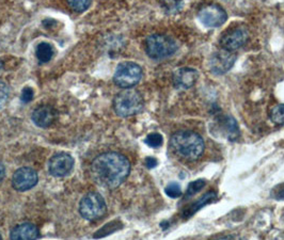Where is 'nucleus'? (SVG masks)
Returning <instances> with one entry per match:
<instances>
[{
	"label": "nucleus",
	"instance_id": "f257e3e1",
	"mask_svg": "<svg viewBox=\"0 0 284 240\" xmlns=\"http://www.w3.org/2000/svg\"><path fill=\"white\" fill-rule=\"evenodd\" d=\"M92 180L101 187L115 189L128 177L130 164L128 159L117 152L97 156L91 164Z\"/></svg>",
	"mask_w": 284,
	"mask_h": 240
},
{
	"label": "nucleus",
	"instance_id": "f03ea898",
	"mask_svg": "<svg viewBox=\"0 0 284 240\" xmlns=\"http://www.w3.org/2000/svg\"><path fill=\"white\" fill-rule=\"evenodd\" d=\"M170 147L176 156L192 162L203 155L205 144H204L202 137L197 132L181 130L175 132L171 137Z\"/></svg>",
	"mask_w": 284,
	"mask_h": 240
},
{
	"label": "nucleus",
	"instance_id": "7ed1b4c3",
	"mask_svg": "<svg viewBox=\"0 0 284 240\" xmlns=\"http://www.w3.org/2000/svg\"><path fill=\"white\" fill-rule=\"evenodd\" d=\"M145 100L139 91L134 89H125L115 95L113 100V109L119 117L128 118L142 111Z\"/></svg>",
	"mask_w": 284,
	"mask_h": 240
},
{
	"label": "nucleus",
	"instance_id": "20e7f679",
	"mask_svg": "<svg viewBox=\"0 0 284 240\" xmlns=\"http://www.w3.org/2000/svg\"><path fill=\"white\" fill-rule=\"evenodd\" d=\"M177 43L166 34H152L146 41L147 55L154 60H162L173 56L176 52Z\"/></svg>",
	"mask_w": 284,
	"mask_h": 240
},
{
	"label": "nucleus",
	"instance_id": "39448f33",
	"mask_svg": "<svg viewBox=\"0 0 284 240\" xmlns=\"http://www.w3.org/2000/svg\"><path fill=\"white\" fill-rule=\"evenodd\" d=\"M142 68L135 62H122L115 69L113 82L122 89H131L140 83Z\"/></svg>",
	"mask_w": 284,
	"mask_h": 240
},
{
	"label": "nucleus",
	"instance_id": "423d86ee",
	"mask_svg": "<svg viewBox=\"0 0 284 240\" xmlns=\"http://www.w3.org/2000/svg\"><path fill=\"white\" fill-rule=\"evenodd\" d=\"M107 210L106 202L100 193L90 192L86 194L79 204V212L89 221L101 219Z\"/></svg>",
	"mask_w": 284,
	"mask_h": 240
},
{
	"label": "nucleus",
	"instance_id": "0eeeda50",
	"mask_svg": "<svg viewBox=\"0 0 284 240\" xmlns=\"http://www.w3.org/2000/svg\"><path fill=\"white\" fill-rule=\"evenodd\" d=\"M198 19L201 24L207 28H218L227 22L228 14L223 7L212 4L201 9L198 14Z\"/></svg>",
	"mask_w": 284,
	"mask_h": 240
},
{
	"label": "nucleus",
	"instance_id": "6e6552de",
	"mask_svg": "<svg viewBox=\"0 0 284 240\" xmlns=\"http://www.w3.org/2000/svg\"><path fill=\"white\" fill-rule=\"evenodd\" d=\"M236 55L233 51L221 48L212 53L209 59V68L214 75H225L233 67L236 61Z\"/></svg>",
	"mask_w": 284,
	"mask_h": 240
},
{
	"label": "nucleus",
	"instance_id": "1a4fd4ad",
	"mask_svg": "<svg viewBox=\"0 0 284 240\" xmlns=\"http://www.w3.org/2000/svg\"><path fill=\"white\" fill-rule=\"evenodd\" d=\"M249 39V31L245 27H236L226 32L220 39V46L230 51H234L244 46Z\"/></svg>",
	"mask_w": 284,
	"mask_h": 240
},
{
	"label": "nucleus",
	"instance_id": "9d476101",
	"mask_svg": "<svg viewBox=\"0 0 284 240\" xmlns=\"http://www.w3.org/2000/svg\"><path fill=\"white\" fill-rule=\"evenodd\" d=\"M39 176L33 169L24 167L17 170L12 176V186L17 191H28L38 184Z\"/></svg>",
	"mask_w": 284,
	"mask_h": 240
},
{
	"label": "nucleus",
	"instance_id": "9b49d317",
	"mask_svg": "<svg viewBox=\"0 0 284 240\" xmlns=\"http://www.w3.org/2000/svg\"><path fill=\"white\" fill-rule=\"evenodd\" d=\"M74 168V158L67 153H58L49 160L48 170L55 177H64L70 173Z\"/></svg>",
	"mask_w": 284,
	"mask_h": 240
},
{
	"label": "nucleus",
	"instance_id": "f8f14e48",
	"mask_svg": "<svg viewBox=\"0 0 284 240\" xmlns=\"http://www.w3.org/2000/svg\"><path fill=\"white\" fill-rule=\"evenodd\" d=\"M199 79V72L191 67H180L172 75V82L176 89L188 90L197 84Z\"/></svg>",
	"mask_w": 284,
	"mask_h": 240
},
{
	"label": "nucleus",
	"instance_id": "ddd939ff",
	"mask_svg": "<svg viewBox=\"0 0 284 240\" xmlns=\"http://www.w3.org/2000/svg\"><path fill=\"white\" fill-rule=\"evenodd\" d=\"M31 119L38 127L47 128L55 123L57 119V111L54 107L43 105L38 107V108L33 111Z\"/></svg>",
	"mask_w": 284,
	"mask_h": 240
},
{
	"label": "nucleus",
	"instance_id": "4468645a",
	"mask_svg": "<svg viewBox=\"0 0 284 240\" xmlns=\"http://www.w3.org/2000/svg\"><path fill=\"white\" fill-rule=\"evenodd\" d=\"M41 234L40 230L37 225L32 223H22L20 225H16L11 230V239H17V240H23V239H38L40 238Z\"/></svg>",
	"mask_w": 284,
	"mask_h": 240
},
{
	"label": "nucleus",
	"instance_id": "2eb2a0df",
	"mask_svg": "<svg viewBox=\"0 0 284 240\" xmlns=\"http://www.w3.org/2000/svg\"><path fill=\"white\" fill-rule=\"evenodd\" d=\"M217 198V194L216 192L214 191H210L206 194H204L203 197H201L197 202H194L193 204H191V205L187 208H185L184 211L182 212V217L184 219H188L190 218L191 216H193L194 213H196L198 210H200L201 208H203L204 206H206L207 204H210L214 202Z\"/></svg>",
	"mask_w": 284,
	"mask_h": 240
},
{
	"label": "nucleus",
	"instance_id": "dca6fc26",
	"mask_svg": "<svg viewBox=\"0 0 284 240\" xmlns=\"http://www.w3.org/2000/svg\"><path fill=\"white\" fill-rule=\"evenodd\" d=\"M218 126L230 140H235L239 137L238 125L234 118L223 117L218 119Z\"/></svg>",
	"mask_w": 284,
	"mask_h": 240
},
{
	"label": "nucleus",
	"instance_id": "f3484780",
	"mask_svg": "<svg viewBox=\"0 0 284 240\" xmlns=\"http://www.w3.org/2000/svg\"><path fill=\"white\" fill-rule=\"evenodd\" d=\"M35 55H37V58L41 63H46V62L50 61L52 56H54V48H52L49 43L42 42L37 46Z\"/></svg>",
	"mask_w": 284,
	"mask_h": 240
},
{
	"label": "nucleus",
	"instance_id": "a211bd4d",
	"mask_svg": "<svg viewBox=\"0 0 284 240\" xmlns=\"http://www.w3.org/2000/svg\"><path fill=\"white\" fill-rule=\"evenodd\" d=\"M162 8L168 14H175L183 8V0H161Z\"/></svg>",
	"mask_w": 284,
	"mask_h": 240
},
{
	"label": "nucleus",
	"instance_id": "6ab92c4d",
	"mask_svg": "<svg viewBox=\"0 0 284 240\" xmlns=\"http://www.w3.org/2000/svg\"><path fill=\"white\" fill-rule=\"evenodd\" d=\"M205 185H206V181L204 179H200V180H197L194 182H191L188 185L187 191H186V193H185V198L189 199L190 197H192V195L197 194L199 191H201L204 188V187H205Z\"/></svg>",
	"mask_w": 284,
	"mask_h": 240
},
{
	"label": "nucleus",
	"instance_id": "aec40b11",
	"mask_svg": "<svg viewBox=\"0 0 284 240\" xmlns=\"http://www.w3.org/2000/svg\"><path fill=\"white\" fill-rule=\"evenodd\" d=\"M270 120L277 125H284V104L273 107L270 111Z\"/></svg>",
	"mask_w": 284,
	"mask_h": 240
},
{
	"label": "nucleus",
	"instance_id": "412c9836",
	"mask_svg": "<svg viewBox=\"0 0 284 240\" xmlns=\"http://www.w3.org/2000/svg\"><path fill=\"white\" fill-rule=\"evenodd\" d=\"M70 9L76 12H84L91 6L92 0H66Z\"/></svg>",
	"mask_w": 284,
	"mask_h": 240
},
{
	"label": "nucleus",
	"instance_id": "4be33fe9",
	"mask_svg": "<svg viewBox=\"0 0 284 240\" xmlns=\"http://www.w3.org/2000/svg\"><path fill=\"white\" fill-rule=\"evenodd\" d=\"M165 193L171 199L180 198L182 195V189L180 184L176 182H172L169 185H167V187L165 188Z\"/></svg>",
	"mask_w": 284,
	"mask_h": 240
},
{
	"label": "nucleus",
	"instance_id": "5701e85b",
	"mask_svg": "<svg viewBox=\"0 0 284 240\" xmlns=\"http://www.w3.org/2000/svg\"><path fill=\"white\" fill-rule=\"evenodd\" d=\"M163 137L161 133H157V132H153V133H150V135L147 136L145 142L146 144H148L150 147H159L163 144Z\"/></svg>",
	"mask_w": 284,
	"mask_h": 240
},
{
	"label": "nucleus",
	"instance_id": "b1692460",
	"mask_svg": "<svg viewBox=\"0 0 284 240\" xmlns=\"http://www.w3.org/2000/svg\"><path fill=\"white\" fill-rule=\"evenodd\" d=\"M9 95H10V88L8 87L7 84L0 82V109H3L6 106Z\"/></svg>",
	"mask_w": 284,
	"mask_h": 240
},
{
	"label": "nucleus",
	"instance_id": "393cba45",
	"mask_svg": "<svg viewBox=\"0 0 284 240\" xmlns=\"http://www.w3.org/2000/svg\"><path fill=\"white\" fill-rule=\"evenodd\" d=\"M270 195L274 200L283 201L284 200V183L273 187V189L270 192Z\"/></svg>",
	"mask_w": 284,
	"mask_h": 240
},
{
	"label": "nucleus",
	"instance_id": "a878e982",
	"mask_svg": "<svg viewBox=\"0 0 284 240\" xmlns=\"http://www.w3.org/2000/svg\"><path fill=\"white\" fill-rule=\"evenodd\" d=\"M33 97H34V91H33L32 88L26 87V88L23 89L22 94H21V100H22L23 103H25V104L30 103L33 100Z\"/></svg>",
	"mask_w": 284,
	"mask_h": 240
},
{
	"label": "nucleus",
	"instance_id": "bb28decb",
	"mask_svg": "<svg viewBox=\"0 0 284 240\" xmlns=\"http://www.w3.org/2000/svg\"><path fill=\"white\" fill-rule=\"evenodd\" d=\"M146 166L149 168V169H153L157 166V160L153 157H148L146 159Z\"/></svg>",
	"mask_w": 284,
	"mask_h": 240
},
{
	"label": "nucleus",
	"instance_id": "cd10ccee",
	"mask_svg": "<svg viewBox=\"0 0 284 240\" xmlns=\"http://www.w3.org/2000/svg\"><path fill=\"white\" fill-rule=\"evenodd\" d=\"M5 176H6V169H5V166L0 163V183L4 181Z\"/></svg>",
	"mask_w": 284,
	"mask_h": 240
}]
</instances>
